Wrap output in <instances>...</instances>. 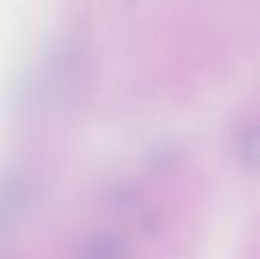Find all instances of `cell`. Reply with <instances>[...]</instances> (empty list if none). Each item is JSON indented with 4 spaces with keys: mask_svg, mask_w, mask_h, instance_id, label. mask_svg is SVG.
Returning <instances> with one entry per match:
<instances>
[{
    "mask_svg": "<svg viewBox=\"0 0 260 259\" xmlns=\"http://www.w3.org/2000/svg\"><path fill=\"white\" fill-rule=\"evenodd\" d=\"M122 258V243L108 234L94 237L85 252L84 259H120Z\"/></svg>",
    "mask_w": 260,
    "mask_h": 259,
    "instance_id": "cell-1",
    "label": "cell"
},
{
    "mask_svg": "<svg viewBox=\"0 0 260 259\" xmlns=\"http://www.w3.org/2000/svg\"><path fill=\"white\" fill-rule=\"evenodd\" d=\"M242 154L248 165L257 166V163H259V134L256 130L245 134V142L242 145Z\"/></svg>",
    "mask_w": 260,
    "mask_h": 259,
    "instance_id": "cell-2",
    "label": "cell"
}]
</instances>
